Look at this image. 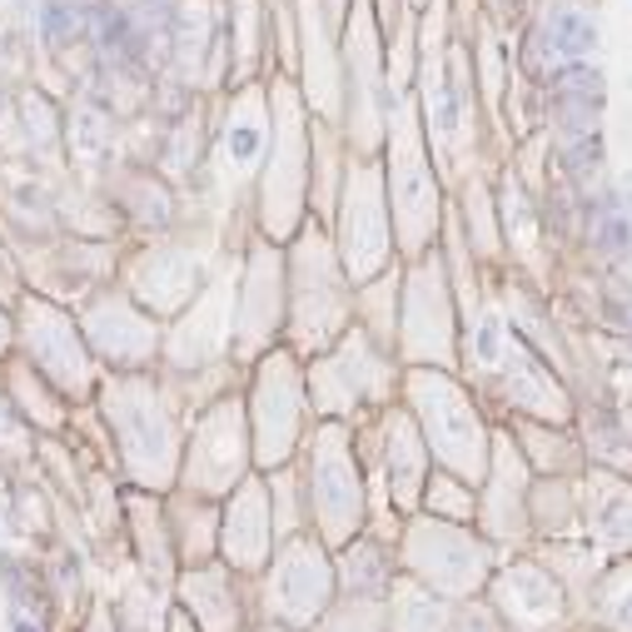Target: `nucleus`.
<instances>
[{
  "label": "nucleus",
  "instance_id": "f257e3e1",
  "mask_svg": "<svg viewBox=\"0 0 632 632\" xmlns=\"http://www.w3.org/2000/svg\"><path fill=\"white\" fill-rule=\"evenodd\" d=\"M210 459H219V478L239 463V418H235V408H215L210 424H204V433L194 439V463H200V473L210 469Z\"/></svg>",
  "mask_w": 632,
  "mask_h": 632
},
{
  "label": "nucleus",
  "instance_id": "f03ea898",
  "mask_svg": "<svg viewBox=\"0 0 632 632\" xmlns=\"http://www.w3.org/2000/svg\"><path fill=\"white\" fill-rule=\"evenodd\" d=\"M592 41H598V31H592L588 15L583 11H557V50L583 55V50H592Z\"/></svg>",
  "mask_w": 632,
  "mask_h": 632
},
{
  "label": "nucleus",
  "instance_id": "7ed1b4c3",
  "mask_svg": "<svg viewBox=\"0 0 632 632\" xmlns=\"http://www.w3.org/2000/svg\"><path fill=\"white\" fill-rule=\"evenodd\" d=\"M259 155V120H249V110L239 115V125H229V165H249Z\"/></svg>",
  "mask_w": 632,
  "mask_h": 632
},
{
  "label": "nucleus",
  "instance_id": "20e7f679",
  "mask_svg": "<svg viewBox=\"0 0 632 632\" xmlns=\"http://www.w3.org/2000/svg\"><path fill=\"white\" fill-rule=\"evenodd\" d=\"M379 5H384V15H388V11H394V0H379Z\"/></svg>",
  "mask_w": 632,
  "mask_h": 632
},
{
  "label": "nucleus",
  "instance_id": "39448f33",
  "mask_svg": "<svg viewBox=\"0 0 632 632\" xmlns=\"http://www.w3.org/2000/svg\"><path fill=\"white\" fill-rule=\"evenodd\" d=\"M329 5H334V11H343V0H329Z\"/></svg>",
  "mask_w": 632,
  "mask_h": 632
}]
</instances>
